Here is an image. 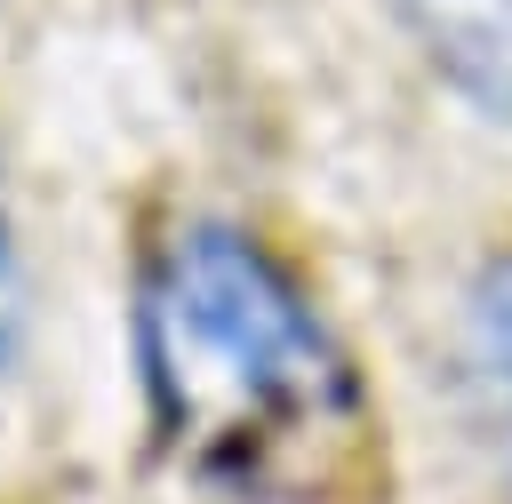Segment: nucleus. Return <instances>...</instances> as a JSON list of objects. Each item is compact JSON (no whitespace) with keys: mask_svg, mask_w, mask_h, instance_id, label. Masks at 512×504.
Masks as SVG:
<instances>
[{"mask_svg":"<svg viewBox=\"0 0 512 504\" xmlns=\"http://www.w3.org/2000/svg\"><path fill=\"white\" fill-rule=\"evenodd\" d=\"M144 424L184 504H384L376 400L312 288L224 216L136 264Z\"/></svg>","mask_w":512,"mask_h":504,"instance_id":"nucleus-1","label":"nucleus"},{"mask_svg":"<svg viewBox=\"0 0 512 504\" xmlns=\"http://www.w3.org/2000/svg\"><path fill=\"white\" fill-rule=\"evenodd\" d=\"M416 48L488 120H512V0H400Z\"/></svg>","mask_w":512,"mask_h":504,"instance_id":"nucleus-2","label":"nucleus"},{"mask_svg":"<svg viewBox=\"0 0 512 504\" xmlns=\"http://www.w3.org/2000/svg\"><path fill=\"white\" fill-rule=\"evenodd\" d=\"M464 384H472L480 432L496 440V456L512 472V248L488 256L464 296Z\"/></svg>","mask_w":512,"mask_h":504,"instance_id":"nucleus-3","label":"nucleus"},{"mask_svg":"<svg viewBox=\"0 0 512 504\" xmlns=\"http://www.w3.org/2000/svg\"><path fill=\"white\" fill-rule=\"evenodd\" d=\"M16 344H24V248H16V208L0 176V376L16 368Z\"/></svg>","mask_w":512,"mask_h":504,"instance_id":"nucleus-4","label":"nucleus"}]
</instances>
